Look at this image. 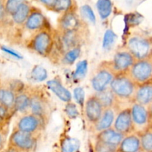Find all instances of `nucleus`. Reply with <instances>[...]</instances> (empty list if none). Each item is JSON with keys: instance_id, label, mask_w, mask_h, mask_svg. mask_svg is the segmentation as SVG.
I'll list each match as a JSON object with an SVG mask.
<instances>
[{"instance_id": "obj_1", "label": "nucleus", "mask_w": 152, "mask_h": 152, "mask_svg": "<svg viewBox=\"0 0 152 152\" xmlns=\"http://www.w3.org/2000/svg\"><path fill=\"white\" fill-rule=\"evenodd\" d=\"M56 46V31L52 28L31 34L26 43V47L34 53L50 58Z\"/></svg>"}, {"instance_id": "obj_2", "label": "nucleus", "mask_w": 152, "mask_h": 152, "mask_svg": "<svg viewBox=\"0 0 152 152\" xmlns=\"http://www.w3.org/2000/svg\"><path fill=\"white\" fill-rule=\"evenodd\" d=\"M109 88L117 99L118 107L126 104L131 106L134 101L137 85L128 73H123L116 75L111 82Z\"/></svg>"}, {"instance_id": "obj_3", "label": "nucleus", "mask_w": 152, "mask_h": 152, "mask_svg": "<svg viewBox=\"0 0 152 152\" xmlns=\"http://www.w3.org/2000/svg\"><path fill=\"white\" fill-rule=\"evenodd\" d=\"M29 113L39 116L46 122H48L52 110L48 98L42 89L32 87Z\"/></svg>"}, {"instance_id": "obj_4", "label": "nucleus", "mask_w": 152, "mask_h": 152, "mask_svg": "<svg viewBox=\"0 0 152 152\" xmlns=\"http://www.w3.org/2000/svg\"><path fill=\"white\" fill-rule=\"evenodd\" d=\"M126 48L136 60L145 59L149 57L152 48V37L142 34L132 35L127 40Z\"/></svg>"}, {"instance_id": "obj_5", "label": "nucleus", "mask_w": 152, "mask_h": 152, "mask_svg": "<svg viewBox=\"0 0 152 152\" xmlns=\"http://www.w3.org/2000/svg\"><path fill=\"white\" fill-rule=\"evenodd\" d=\"M115 75L111 61H102L96 68L91 79L92 87L96 92H102L108 89Z\"/></svg>"}, {"instance_id": "obj_6", "label": "nucleus", "mask_w": 152, "mask_h": 152, "mask_svg": "<svg viewBox=\"0 0 152 152\" xmlns=\"http://www.w3.org/2000/svg\"><path fill=\"white\" fill-rule=\"evenodd\" d=\"M128 74L137 86L152 82V58L137 60Z\"/></svg>"}, {"instance_id": "obj_7", "label": "nucleus", "mask_w": 152, "mask_h": 152, "mask_svg": "<svg viewBox=\"0 0 152 152\" xmlns=\"http://www.w3.org/2000/svg\"><path fill=\"white\" fill-rule=\"evenodd\" d=\"M47 124L39 116L31 113H27L19 118L16 123V127L19 131L39 136L45 129Z\"/></svg>"}, {"instance_id": "obj_8", "label": "nucleus", "mask_w": 152, "mask_h": 152, "mask_svg": "<svg viewBox=\"0 0 152 152\" xmlns=\"http://www.w3.org/2000/svg\"><path fill=\"white\" fill-rule=\"evenodd\" d=\"M85 28H88V24L77 11L62 13L57 19L58 32L74 31Z\"/></svg>"}, {"instance_id": "obj_9", "label": "nucleus", "mask_w": 152, "mask_h": 152, "mask_svg": "<svg viewBox=\"0 0 152 152\" xmlns=\"http://www.w3.org/2000/svg\"><path fill=\"white\" fill-rule=\"evenodd\" d=\"M133 122L134 132L140 134L150 127L149 114L148 107L137 102H133L130 106Z\"/></svg>"}, {"instance_id": "obj_10", "label": "nucleus", "mask_w": 152, "mask_h": 152, "mask_svg": "<svg viewBox=\"0 0 152 152\" xmlns=\"http://www.w3.org/2000/svg\"><path fill=\"white\" fill-rule=\"evenodd\" d=\"M136 61V58L125 46L116 52L111 61L114 72L118 75L129 72Z\"/></svg>"}, {"instance_id": "obj_11", "label": "nucleus", "mask_w": 152, "mask_h": 152, "mask_svg": "<svg viewBox=\"0 0 152 152\" xmlns=\"http://www.w3.org/2000/svg\"><path fill=\"white\" fill-rule=\"evenodd\" d=\"M105 108L96 93L91 95L86 100L84 105L85 116L87 122L92 127L99 120Z\"/></svg>"}, {"instance_id": "obj_12", "label": "nucleus", "mask_w": 152, "mask_h": 152, "mask_svg": "<svg viewBox=\"0 0 152 152\" xmlns=\"http://www.w3.org/2000/svg\"><path fill=\"white\" fill-rule=\"evenodd\" d=\"M23 27L26 31L31 32V34L42 30L51 28L48 18L40 9L34 6Z\"/></svg>"}, {"instance_id": "obj_13", "label": "nucleus", "mask_w": 152, "mask_h": 152, "mask_svg": "<svg viewBox=\"0 0 152 152\" xmlns=\"http://www.w3.org/2000/svg\"><path fill=\"white\" fill-rule=\"evenodd\" d=\"M37 137L38 136L16 129L11 134L10 142L16 148L24 151H30L35 148Z\"/></svg>"}, {"instance_id": "obj_14", "label": "nucleus", "mask_w": 152, "mask_h": 152, "mask_svg": "<svg viewBox=\"0 0 152 152\" xmlns=\"http://www.w3.org/2000/svg\"><path fill=\"white\" fill-rule=\"evenodd\" d=\"M113 128L124 136L134 133L130 107H126L119 110Z\"/></svg>"}, {"instance_id": "obj_15", "label": "nucleus", "mask_w": 152, "mask_h": 152, "mask_svg": "<svg viewBox=\"0 0 152 152\" xmlns=\"http://www.w3.org/2000/svg\"><path fill=\"white\" fill-rule=\"evenodd\" d=\"M118 111L119 110L117 107L105 108L99 120L96 122V125L93 126L94 131L99 133L104 130L113 128L116 116H117Z\"/></svg>"}, {"instance_id": "obj_16", "label": "nucleus", "mask_w": 152, "mask_h": 152, "mask_svg": "<svg viewBox=\"0 0 152 152\" xmlns=\"http://www.w3.org/2000/svg\"><path fill=\"white\" fill-rule=\"evenodd\" d=\"M141 148L140 137L137 133L125 136L117 148L120 152H138Z\"/></svg>"}, {"instance_id": "obj_17", "label": "nucleus", "mask_w": 152, "mask_h": 152, "mask_svg": "<svg viewBox=\"0 0 152 152\" xmlns=\"http://www.w3.org/2000/svg\"><path fill=\"white\" fill-rule=\"evenodd\" d=\"M31 96V89L24 88L21 92H18L16 95L13 110L23 114L29 113Z\"/></svg>"}, {"instance_id": "obj_18", "label": "nucleus", "mask_w": 152, "mask_h": 152, "mask_svg": "<svg viewBox=\"0 0 152 152\" xmlns=\"http://www.w3.org/2000/svg\"><path fill=\"white\" fill-rule=\"evenodd\" d=\"M125 136L116 131L114 128L100 131L96 134V140L118 147Z\"/></svg>"}, {"instance_id": "obj_19", "label": "nucleus", "mask_w": 152, "mask_h": 152, "mask_svg": "<svg viewBox=\"0 0 152 152\" xmlns=\"http://www.w3.org/2000/svg\"><path fill=\"white\" fill-rule=\"evenodd\" d=\"M134 102L148 107L152 103V82L139 85L137 88Z\"/></svg>"}, {"instance_id": "obj_20", "label": "nucleus", "mask_w": 152, "mask_h": 152, "mask_svg": "<svg viewBox=\"0 0 152 152\" xmlns=\"http://www.w3.org/2000/svg\"><path fill=\"white\" fill-rule=\"evenodd\" d=\"M47 86L61 101L65 103L71 101V92L62 85L59 79L54 78L49 80L47 82Z\"/></svg>"}, {"instance_id": "obj_21", "label": "nucleus", "mask_w": 152, "mask_h": 152, "mask_svg": "<svg viewBox=\"0 0 152 152\" xmlns=\"http://www.w3.org/2000/svg\"><path fill=\"white\" fill-rule=\"evenodd\" d=\"M33 7L34 6L31 5L28 1L22 4L11 16L13 23L18 26H24L32 10Z\"/></svg>"}, {"instance_id": "obj_22", "label": "nucleus", "mask_w": 152, "mask_h": 152, "mask_svg": "<svg viewBox=\"0 0 152 152\" xmlns=\"http://www.w3.org/2000/svg\"><path fill=\"white\" fill-rule=\"evenodd\" d=\"M96 94L98 98H99V99L100 100L104 108L105 109L110 108V107H117L120 110L117 99H116L114 93H113L112 91L111 90L109 87L108 89H105V90L102 91V92H96Z\"/></svg>"}, {"instance_id": "obj_23", "label": "nucleus", "mask_w": 152, "mask_h": 152, "mask_svg": "<svg viewBox=\"0 0 152 152\" xmlns=\"http://www.w3.org/2000/svg\"><path fill=\"white\" fill-rule=\"evenodd\" d=\"M77 3L76 0H56L53 11L62 14L68 12H77Z\"/></svg>"}, {"instance_id": "obj_24", "label": "nucleus", "mask_w": 152, "mask_h": 152, "mask_svg": "<svg viewBox=\"0 0 152 152\" xmlns=\"http://www.w3.org/2000/svg\"><path fill=\"white\" fill-rule=\"evenodd\" d=\"M16 95L10 87L0 88V104L10 110H13Z\"/></svg>"}, {"instance_id": "obj_25", "label": "nucleus", "mask_w": 152, "mask_h": 152, "mask_svg": "<svg viewBox=\"0 0 152 152\" xmlns=\"http://www.w3.org/2000/svg\"><path fill=\"white\" fill-rule=\"evenodd\" d=\"M82 47H76L74 49H70L67 52H64L60 57L58 63H61L63 65H72L76 60L80 57V53H81Z\"/></svg>"}, {"instance_id": "obj_26", "label": "nucleus", "mask_w": 152, "mask_h": 152, "mask_svg": "<svg viewBox=\"0 0 152 152\" xmlns=\"http://www.w3.org/2000/svg\"><path fill=\"white\" fill-rule=\"evenodd\" d=\"M96 9L102 19H106L112 13L113 2L111 0H97Z\"/></svg>"}, {"instance_id": "obj_27", "label": "nucleus", "mask_w": 152, "mask_h": 152, "mask_svg": "<svg viewBox=\"0 0 152 152\" xmlns=\"http://www.w3.org/2000/svg\"><path fill=\"white\" fill-rule=\"evenodd\" d=\"M139 135L142 151L152 152V128H148Z\"/></svg>"}, {"instance_id": "obj_28", "label": "nucleus", "mask_w": 152, "mask_h": 152, "mask_svg": "<svg viewBox=\"0 0 152 152\" xmlns=\"http://www.w3.org/2000/svg\"><path fill=\"white\" fill-rule=\"evenodd\" d=\"M80 141L72 137H66L62 142V152H77L80 148Z\"/></svg>"}, {"instance_id": "obj_29", "label": "nucleus", "mask_w": 152, "mask_h": 152, "mask_svg": "<svg viewBox=\"0 0 152 152\" xmlns=\"http://www.w3.org/2000/svg\"><path fill=\"white\" fill-rule=\"evenodd\" d=\"M31 75L33 80L35 81L42 82L48 77V72L41 66L37 65L33 68Z\"/></svg>"}, {"instance_id": "obj_30", "label": "nucleus", "mask_w": 152, "mask_h": 152, "mask_svg": "<svg viewBox=\"0 0 152 152\" xmlns=\"http://www.w3.org/2000/svg\"><path fill=\"white\" fill-rule=\"evenodd\" d=\"M116 37H117V35L112 30L108 29L105 31L103 37V41H102V47L105 50L109 51L112 48L116 40Z\"/></svg>"}, {"instance_id": "obj_31", "label": "nucleus", "mask_w": 152, "mask_h": 152, "mask_svg": "<svg viewBox=\"0 0 152 152\" xmlns=\"http://www.w3.org/2000/svg\"><path fill=\"white\" fill-rule=\"evenodd\" d=\"M26 1H28V0H7L5 3V10L7 14L11 16L16 11V10Z\"/></svg>"}, {"instance_id": "obj_32", "label": "nucleus", "mask_w": 152, "mask_h": 152, "mask_svg": "<svg viewBox=\"0 0 152 152\" xmlns=\"http://www.w3.org/2000/svg\"><path fill=\"white\" fill-rule=\"evenodd\" d=\"M80 12H81L82 18L83 19H86L92 24L96 23V16H95L94 12L93 9L88 4H84L80 7Z\"/></svg>"}, {"instance_id": "obj_33", "label": "nucleus", "mask_w": 152, "mask_h": 152, "mask_svg": "<svg viewBox=\"0 0 152 152\" xmlns=\"http://www.w3.org/2000/svg\"><path fill=\"white\" fill-rule=\"evenodd\" d=\"M88 70V61L86 60L80 61L77 63L76 70L74 72V77L76 80L82 79L85 77Z\"/></svg>"}, {"instance_id": "obj_34", "label": "nucleus", "mask_w": 152, "mask_h": 152, "mask_svg": "<svg viewBox=\"0 0 152 152\" xmlns=\"http://www.w3.org/2000/svg\"><path fill=\"white\" fill-rule=\"evenodd\" d=\"M117 146L96 140L95 145L96 152H117Z\"/></svg>"}, {"instance_id": "obj_35", "label": "nucleus", "mask_w": 152, "mask_h": 152, "mask_svg": "<svg viewBox=\"0 0 152 152\" xmlns=\"http://www.w3.org/2000/svg\"><path fill=\"white\" fill-rule=\"evenodd\" d=\"M65 113H66L68 118L71 119H77L79 116V112L77 106L71 101L66 103V105L65 107Z\"/></svg>"}, {"instance_id": "obj_36", "label": "nucleus", "mask_w": 152, "mask_h": 152, "mask_svg": "<svg viewBox=\"0 0 152 152\" xmlns=\"http://www.w3.org/2000/svg\"><path fill=\"white\" fill-rule=\"evenodd\" d=\"M74 95L77 104L81 107H84L85 105V91L83 88L77 87L74 90Z\"/></svg>"}, {"instance_id": "obj_37", "label": "nucleus", "mask_w": 152, "mask_h": 152, "mask_svg": "<svg viewBox=\"0 0 152 152\" xmlns=\"http://www.w3.org/2000/svg\"><path fill=\"white\" fill-rule=\"evenodd\" d=\"M37 1L41 3L46 9L50 10V11H53L56 0H37Z\"/></svg>"}, {"instance_id": "obj_38", "label": "nucleus", "mask_w": 152, "mask_h": 152, "mask_svg": "<svg viewBox=\"0 0 152 152\" xmlns=\"http://www.w3.org/2000/svg\"><path fill=\"white\" fill-rule=\"evenodd\" d=\"M9 111H10V109L0 104V122H3L7 119L10 113Z\"/></svg>"}, {"instance_id": "obj_39", "label": "nucleus", "mask_w": 152, "mask_h": 152, "mask_svg": "<svg viewBox=\"0 0 152 152\" xmlns=\"http://www.w3.org/2000/svg\"><path fill=\"white\" fill-rule=\"evenodd\" d=\"M6 10H5V4H4L2 0H0V22H2L5 18Z\"/></svg>"}, {"instance_id": "obj_40", "label": "nucleus", "mask_w": 152, "mask_h": 152, "mask_svg": "<svg viewBox=\"0 0 152 152\" xmlns=\"http://www.w3.org/2000/svg\"><path fill=\"white\" fill-rule=\"evenodd\" d=\"M1 50L4 51V52H5L6 53H7V54H9V55H12V56L15 57V58H21L20 55H19V54H18L17 52H15V51L12 50V49H7V48L4 47V46H1Z\"/></svg>"}, {"instance_id": "obj_41", "label": "nucleus", "mask_w": 152, "mask_h": 152, "mask_svg": "<svg viewBox=\"0 0 152 152\" xmlns=\"http://www.w3.org/2000/svg\"><path fill=\"white\" fill-rule=\"evenodd\" d=\"M148 114H149V122H150V127L152 128V103L148 107Z\"/></svg>"}, {"instance_id": "obj_42", "label": "nucleus", "mask_w": 152, "mask_h": 152, "mask_svg": "<svg viewBox=\"0 0 152 152\" xmlns=\"http://www.w3.org/2000/svg\"><path fill=\"white\" fill-rule=\"evenodd\" d=\"M3 144V136L0 134V148L1 147Z\"/></svg>"}, {"instance_id": "obj_43", "label": "nucleus", "mask_w": 152, "mask_h": 152, "mask_svg": "<svg viewBox=\"0 0 152 152\" xmlns=\"http://www.w3.org/2000/svg\"><path fill=\"white\" fill-rule=\"evenodd\" d=\"M149 58H152V48H151V52H150V55H149Z\"/></svg>"}, {"instance_id": "obj_44", "label": "nucleus", "mask_w": 152, "mask_h": 152, "mask_svg": "<svg viewBox=\"0 0 152 152\" xmlns=\"http://www.w3.org/2000/svg\"><path fill=\"white\" fill-rule=\"evenodd\" d=\"M6 152H14V151H6Z\"/></svg>"}, {"instance_id": "obj_45", "label": "nucleus", "mask_w": 152, "mask_h": 152, "mask_svg": "<svg viewBox=\"0 0 152 152\" xmlns=\"http://www.w3.org/2000/svg\"><path fill=\"white\" fill-rule=\"evenodd\" d=\"M138 152H141V151H138ZM142 152H143V151H142Z\"/></svg>"}]
</instances>
